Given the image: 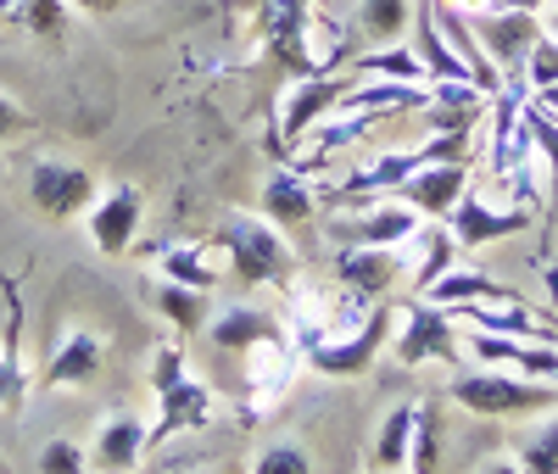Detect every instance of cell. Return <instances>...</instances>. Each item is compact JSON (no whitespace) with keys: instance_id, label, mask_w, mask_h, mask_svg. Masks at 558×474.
Here are the masks:
<instances>
[{"instance_id":"cell-1","label":"cell","mask_w":558,"mask_h":474,"mask_svg":"<svg viewBox=\"0 0 558 474\" xmlns=\"http://www.w3.org/2000/svg\"><path fill=\"white\" fill-rule=\"evenodd\" d=\"M213 246L229 263V279L241 291H263V284H291L296 274V246L286 229H274L263 212H223Z\"/></svg>"},{"instance_id":"cell-2","label":"cell","mask_w":558,"mask_h":474,"mask_svg":"<svg viewBox=\"0 0 558 474\" xmlns=\"http://www.w3.org/2000/svg\"><path fill=\"white\" fill-rule=\"evenodd\" d=\"M447 402H458L475 418H536L547 408H558V386L547 379H525L508 368H475V374H452L447 379Z\"/></svg>"},{"instance_id":"cell-3","label":"cell","mask_w":558,"mask_h":474,"mask_svg":"<svg viewBox=\"0 0 558 474\" xmlns=\"http://www.w3.org/2000/svg\"><path fill=\"white\" fill-rule=\"evenodd\" d=\"M391 329H397V307H391V302H375L357 324L318 336V341L302 352V368H313V374H324V379H357V374L375 368V357L391 347Z\"/></svg>"},{"instance_id":"cell-4","label":"cell","mask_w":558,"mask_h":474,"mask_svg":"<svg viewBox=\"0 0 558 474\" xmlns=\"http://www.w3.org/2000/svg\"><path fill=\"white\" fill-rule=\"evenodd\" d=\"M357 84V73H302L286 84V95H279V129H274V146H279V162H291L296 146L324 123L336 118L341 95Z\"/></svg>"},{"instance_id":"cell-5","label":"cell","mask_w":558,"mask_h":474,"mask_svg":"<svg viewBox=\"0 0 558 474\" xmlns=\"http://www.w3.org/2000/svg\"><path fill=\"white\" fill-rule=\"evenodd\" d=\"M402 368H418V363H458V318L425 296H402V318L391 329V347H386Z\"/></svg>"},{"instance_id":"cell-6","label":"cell","mask_w":558,"mask_h":474,"mask_svg":"<svg viewBox=\"0 0 558 474\" xmlns=\"http://www.w3.org/2000/svg\"><path fill=\"white\" fill-rule=\"evenodd\" d=\"M140 223H146V196L129 179L101 184L96 202L84 207V234L101 257H129V246L140 241Z\"/></svg>"},{"instance_id":"cell-7","label":"cell","mask_w":558,"mask_h":474,"mask_svg":"<svg viewBox=\"0 0 558 474\" xmlns=\"http://www.w3.org/2000/svg\"><path fill=\"white\" fill-rule=\"evenodd\" d=\"M96 190H101V179L84 162H68V157H34L28 162V202L51 223L84 218V207L96 202Z\"/></svg>"},{"instance_id":"cell-8","label":"cell","mask_w":558,"mask_h":474,"mask_svg":"<svg viewBox=\"0 0 558 474\" xmlns=\"http://www.w3.org/2000/svg\"><path fill=\"white\" fill-rule=\"evenodd\" d=\"M470 28H475V39H481L486 62L502 73V84H525L520 68H525V57H531V45L542 39V17H536V12H514V7H486V12L470 17Z\"/></svg>"},{"instance_id":"cell-9","label":"cell","mask_w":558,"mask_h":474,"mask_svg":"<svg viewBox=\"0 0 558 474\" xmlns=\"http://www.w3.org/2000/svg\"><path fill=\"white\" fill-rule=\"evenodd\" d=\"M441 223L452 229L458 252L470 257V252H481V246H497V241H514V234H525V229L536 223V212H531V207H514V202H486V196H475V190H463L458 207H452Z\"/></svg>"},{"instance_id":"cell-10","label":"cell","mask_w":558,"mask_h":474,"mask_svg":"<svg viewBox=\"0 0 558 474\" xmlns=\"http://www.w3.org/2000/svg\"><path fill=\"white\" fill-rule=\"evenodd\" d=\"M470 184H475V162H470V157H441V162H425L418 173H408L391 196H397L402 207H413L425 223H441Z\"/></svg>"},{"instance_id":"cell-11","label":"cell","mask_w":558,"mask_h":474,"mask_svg":"<svg viewBox=\"0 0 558 474\" xmlns=\"http://www.w3.org/2000/svg\"><path fill=\"white\" fill-rule=\"evenodd\" d=\"M330 274L357 307H375V302H391V291L402 284V257L391 246H336Z\"/></svg>"},{"instance_id":"cell-12","label":"cell","mask_w":558,"mask_h":474,"mask_svg":"<svg viewBox=\"0 0 558 474\" xmlns=\"http://www.w3.org/2000/svg\"><path fill=\"white\" fill-rule=\"evenodd\" d=\"M463 352H470L481 368H508V374L558 386V347H547V341H520V336H486V329H470V336H463Z\"/></svg>"},{"instance_id":"cell-13","label":"cell","mask_w":558,"mask_h":474,"mask_svg":"<svg viewBox=\"0 0 558 474\" xmlns=\"http://www.w3.org/2000/svg\"><path fill=\"white\" fill-rule=\"evenodd\" d=\"M101 363H107V336L101 329L73 324L68 336L57 341V352L45 357V368H39V391H84L89 379L101 374Z\"/></svg>"},{"instance_id":"cell-14","label":"cell","mask_w":558,"mask_h":474,"mask_svg":"<svg viewBox=\"0 0 558 474\" xmlns=\"http://www.w3.org/2000/svg\"><path fill=\"white\" fill-rule=\"evenodd\" d=\"M296 368H302V352L291 347V336L252 347V352H246V418H263L268 408L286 402Z\"/></svg>"},{"instance_id":"cell-15","label":"cell","mask_w":558,"mask_h":474,"mask_svg":"<svg viewBox=\"0 0 558 474\" xmlns=\"http://www.w3.org/2000/svg\"><path fill=\"white\" fill-rule=\"evenodd\" d=\"M357 207L363 212L341 223V246H391L397 252V246H408L413 234H418V223H425L413 207H402L397 196H363Z\"/></svg>"},{"instance_id":"cell-16","label":"cell","mask_w":558,"mask_h":474,"mask_svg":"<svg viewBox=\"0 0 558 474\" xmlns=\"http://www.w3.org/2000/svg\"><path fill=\"white\" fill-rule=\"evenodd\" d=\"M213 413H218L213 386H207V379H196V374H184L179 386H168V391L157 397L151 452H157V447H168V441H179V436H191V430H202V424H207Z\"/></svg>"},{"instance_id":"cell-17","label":"cell","mask_w":558,"mask_h":474,"mask_svg":"<svg viewBox=\"0 0 558 474\" xmlns=\"http://www.w3.org/2000/svg\"><path fill=\"white\" fill-rule=\"evenodd\" d=\"M207 336H213L218 352L246 357V352L263 347V341H286V318L268 313V307H257V302H223V313L207 318Z\"/></svg>"},{"instance_id":"cell-18","label":"cell","mask_w":558,"mask_h":474,"mask_svg":"<svg viewBox=\"0 0 558 474\" xmlns=\"http://www.w3.org/2000/svg\"><path fill=\"white\" fill-rule=\"evenodd\" d=\"M318 184L302 173V168H291V162H279L268 179H263V218L274 223V229H302V223H313V212H318Z\"/></svg>"},{"instance_id":"cell-19","label":"cell","mask_w":558,"mask_h":474,"mask_svg":"<svg viewBox=\"0 0 558 474\" xmlns=\"http://www.w3.org/2000/svg\"><path fill=\"white\" fill-rule=\"evenodd\" d=\"M146 452H151V424L140 413H107L96 430V447H89V463L101 474H134Z\"/></svg>"},{"instance_id":"cell-20","label":"cell","mask_w":558,"mask_h":474,"mask_svg":"<svg viewBox=\"0 0 558 474\" xmlns=\"http://www.w3.org/2000/svg\"><path fill=\"white\" fill-rule=\"evenodd\" d=\"M425 302H436V307H463V302H525L508 279H492L486 268H447L430 291H425Z\"/></svg>"},{"instance_id":"cell-21","label":"cell","mask_w":558,"mask_h":474,"mask_svg":"<svg viewBox=\"0 0 558 474\" xmlns=\"http://www.w3.org/2000/svg\"><path fill=\"white\" fill-rule=\"evenodd\" d=\"M441 447H447V397H418L413 402L408 474H441Z\"/></svg>"},{"instance_id":"cell-22","label":"cell","mask_w":558,"mask_h":474,"mask_svg":"<svg viewBox=\"0 0 558 474\" xmlns=\"http://www.w3.org/2000/svg\"><path fill=\"white\" fill-rule=\"evenodd\" d=\"M413 296H425L430 284L447 274V268H458V241H452V229L447 223H418V234H413Z\"/></svg>"},{"instance_id":"cell-23","label":"cell","mask_w":558,"mask_h":474,"mask_svg":"<svg viewBox=\"0 0 558 474\" xmlns=\"http://www.w3.org/2000/svg\"><path fill=\"white\" fill-rule=\"evenodd\" d=\"M347 73H357V78H397V84H430V73H425V62H418V51L413 45H368V51H357L352 62H347Z\"/></svg>"},{"instance_id":"cell-24","label":"cell","mask_w":558,"mask_h":474,"mask_svg":"<svg viewBox=\"0 0 558 474\" xmlns=\"http://www.w3.org/2000/svg\"><path fill=\"white\" fill-rule=\"evenodd\" d=\"M157 274L173 284H191V291H218L223 279V268L213 263V246H191V241L157 246Z\"/></svg>"},{"instance_id":"cell-25","label":"cell","mask_w":558,"mask_h":474,"mask_svg":"<svg viewBox=\"0 0 558 474\" xmlns=\"http://www.w3.org/2000/svg\"><path fill=\"white\" fill-rule=\"evenodd\" d=\"M520 123H525V134H531V151H536V162L547 168V207H542V218H553V212H558V112L536 107L531 95H525Z\"/></svg>"},{"instance_id":"cell-26","label":"cell","mask_w":558,"mask_h":474,"mask_svg":"<svg viewBox=\"0 0 558 474\" xmlns=\"http://www.w3.org/2000/svg\"><path fill=\"white\" fill-rule=\"evenodd\" d=\"M151 307L179 329V336H202L207 318H213V302L207 291H191V284H173V279H157V291H151Z\"/></svg>"},{"instance_id":"cell-27","label":"cell","mask_w":558,"mask_h":474,"mask_svg":"<svg viewBox=\"0 0 558 474\" xmlns=\"http://www.w3.org/2000/svg\"><path fill=\"white\" fill-rule=\"evenodd\" d=\"M408 447H413V402H397L380 418V430H375L368 469H375V474H408Z\"/></svg>"},{"instance_id":"cell-28","label":"cell","mask_w":558,"mask_h":474,"mask_svg":"<svg viewBox=\"0 0 558 474\" xmlns=\"http://www.w3.org/2000/svg\"><path fill=\"white\" fill-rule=\"evenodd\" d=\"M514 463L520 474H558V408L531 418V430L514 441Z\"/></svg>"},{"instance_id":"cell-29","label":"cell","mask_w":558,"mask_h":474,"mask_svg":"<svg viewBox=\"0 0 558 474\" xmlns=\"http://www.w3.org/2000/svg\"><path fill=\"white\" fill-rule=\"evenodd\" d=\"M413 23V0H357V34L368 45H397Z\"/></svg>"},{"instance_id":"cell-30","label":"cell","mask_w":558,"mask_h":474,"mask_svg":"<svg viewBox=\"0 0 558 474\" xmlns=\"http://www.w3.org/2000/svg\"><path fill=\"white\" fill-rule=\"evenodd\" d=\"M7 17H12L23 34H34V39H62V28H68V0H17Z\"/></svg>"},{"instance_id":"cell-31","label":"cell","mask_w":558,"mask_h":474,"mask_svg":"<svg viewBox=\"0 0 558 474\" xmlns=\"http://www.w3.org/2000/svg\"><path fill=\"white\" fill-rule=\"evenodd\" d=\"M252 474H313V458H307V447H296V441H268V447L252 458Z\"/></svg>"},{"instance_id":"cell-32","label":"cell","mask_w":558,"mask_h":474,"mask_svg":"<svg viewBox=\"0 0 558 474\" xmlns=\"http://www.w3.org/2000/svg\"><path fill=\"white\" fill-rule=\"evenodd\" d=\"M520 78H525V89L536 95V89H547V84H558V39L542 28V39L531 45V57H525V68H520Z\"/></svg>"},{"instance_id":"cell-33","label":"cell","mask_w":558,"mask_h":474,"mask_svg":"<svg viewBox=\"0 0 558 474\" xmlns=\"http://www.w3.org/2000/svg\"><path fill=\"white\" fill-rule=\"evenodd\" d=\"M39 474H89V452L78 441L57 436V441L39 447Z\"/></svg>"},{"instance_id":"cell-34","label":"cell","mask_w":558,"mask_h":474,"mask_svg":"<svg viewBox=\"0 0 558 474\" xmlns=\"http://www.w3.org/2000/svg\"><path fill=\"white\" fill-rule=\"evenodd\" d=\"M184 374H191V357H184V347H179V341H162V347L151 352V391L162 397L168 386H179Z\"/></svg>"},{"instance_id":"cell-35","label":"cell","mask_w":558,"mask_h":474,"mask_svg":"<svg viewBox=\"0 0 558 474\" xmlns=\"http://www.w3.org/2000/svg\"><path fill=\"white\" fill-rule=\"evenodd\" d=\"M28 123H34V118H28V112H23V107L12 101V95H0V139H12V134H23Z\"/></svg>"},{"instance_id":"cell-36","label":"cell","mask_w":558,"mask_h":474,"mask_svg":"<svg viewBox=\"0 0 558 474\" xmlns=\"http://www.w3.org/2000/svg\"><path fill=\"white\" fill-rule=\"evenodd\" d=\"M73 12H89V17H112V12H123L129 0H68Z\"/></svg>"},{"instance_id":"cell-37","label":"cell","mask_w":558,"mask_h":474,"mask_svg":"<svg viewBox=\"0 0 558 474\" xmlns=\"http://www.w3.org/2000/svg\"><path fill=\"white\" fill-rule=\"evenodd\" d=\"M475 474H520V463H514V458H486Z\"/></svg>"},{"instance_id":"cell-38","label":"cell","mask_w":558,"mask_h":474,"mask_svg":"<svg viewBox=\"0 0 558 474\" xmlns=\"http://www.w3.org/2000/svg\"><path fill=\"white\" fill-rule=\"evenodd\" d=\"M531 101H536V107H547V112H558V84H547V89H536V95H531Z\"/></svg>"},{"instance_id":"cell-39","label":"cell","mask_w":558,"mask_h":474,"mask_svg":"<svg viewBox=\"0 0 558 474\" xmlns=\"http://www.w3.org/2000/svg\"><path fill=\"white\" fill-rule=\"evenodd\" d=\"M492 7H514V12H542L547 0H492Z\"/></svg>"},{"instance_id":"cell-40","label":"cell","mask_w":558,"mask_h":474,"mask_svg":"<svg viewBox=\"0 0 558 474\" xmlns=\"http://www.w3.org/2000/svg\"><path fill=\"white\" fill-rule=\"evenodd\" d=\"M542 28H547V34H553V39H558V7H553V12H547V23H542Z\"/></svg>"},{"instance_id":"cell-41","label":"cell","mask_w":558,"mask_h":474,"mask_svg":"<svg viewBox=\"0 0 558 474\" xmlns=\"http://www.w3.org/2000/svg\"><path fill=\"white\" fill-rule=\"evenodd\" d=\"M12 7H17V0H0V17H7V12H12Z\"/></svg>"},{"instance_id":"cell-42","label":"cell","mask_w":558,"mask_h":474,"mask_svg":"<svg viewBox=\"0 0 558 474\" xmlns=\"http://www.w3.org/2000/svg\"><path fill=\"white\" fill-rule=\"evenodd\" d=\"M0 474H7V463H0Z\"/></svg>"}]
</instances>
